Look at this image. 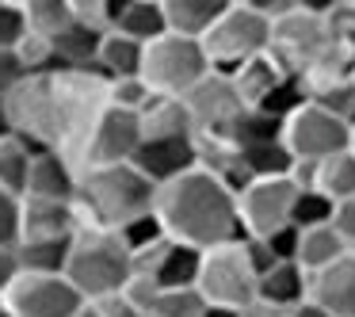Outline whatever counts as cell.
<instances>
[{
    "mask_svg": "<svg viewBox=\"0 0 355 317\" xmlns=\"http://www.w3.org/2000/svg\"><path fill=\"white\" fill-rule=\"evenodd\" d=\"M103 108H107V80L96 69H62L46 77H27L8 96L16 138H24L35 153L54 149L73 164Z\"/></svg>",
    "mask_w": 355,
    "mask_h": 317,
    "instance_id": "cell-1",
    "label": "cell"
},
{
    "mask_svg": "<svg viewBox=\"0 0 355 317\" xmlns=\"http://www.w3.org/2000/svg\"><path fill=\"white\" fill-rule=\"evenodd\" d=\"M153 214L172 241L191 245L199 252L245 241L241 214H237V195L207 169H191L187 176L157 187Z\"/></svg>",
    "mask_w": 355,
    "mask_h": 317,
    "instance_id": "cell-2",
    "label": "cell"
},
{
    "mask_svg": "<svg viewBox=\"0 0 355 317\" xmlns=\"http://www.w3.org/2000/svg\"><path fill=\"white\" fill-rule=\"evenodd\" d=\"M157 199V187L141 176L134 164H115V169H88L80 172L77 184V218L80 225L119 233L126 222L149 214Z\"/></svg>",
    "mask_w": 355,
    "mask_h": 317,
    "instance_id": "cell-3",
    "label": "cell"
},
{
    "mask_svg": "<svg viewBox=\"0 0 355 317\" xmlns=\"http://www.w3.org/2000/svg\"><path fill=\"white\" fill-rule=\"evenodd\" d=\"M65 279L77 286V294L85 302H100L107 294L126 291V283L134 279V256L126 252L119 233L80 225L77 237H73Z\"/></svg>",
    "mask_w": 355,
    "mask_h": 317,
    "instance_id": "cell-4",
    "label": "cell"
},
{
    "mask_svg": "<svg viewBox=\"0 0 355 317\" xmlns=\"http://www.w3.org/2000/svg\"><path fill=\"white\" fill-rule=\"evenodd\" d=\"M210 73V58L202 42L180 39V35H164V39L149 42L141 54V85L149 96H164V100H184L195 85Z\"/></svg>",
    "mask_w": 355,
    "mask_h": 317,
    "instance_id": "cell-5",
    "label": "cell"
},
{
    "mask_svg": "<svg viewBox=\"0 0 355 317\" xmlns=\"http://www.w3.org/2000/svg\"><path fill=\"white\" fill-rule=\"evenodd\" d=\"M268 42H271V24L260 12L248 8L245 0H230L222 19L202 35V50H207V58H210V69L225 73V77H230L237 65L268 54Z\"/></svg>",
    "mask_w": 355,
    "mask_h": 317,
    "instance_id": "cell-6",
    "label": "cell"
},
{
    "mask_svg": "<svg viewBox=\"0 0 355 317\" xmlns=\"http://www.w3.org/2000/svg\"><path fill=\"white\" fill-rule=\"evenodd\" d=\"M195 294L202 306L214 309H248L256 302V271L245 256V241L233 245H218L202 252L199 279H195Z\"/></svg>",
    "mask_w": 355,
    "mask_h": 317,
    "instance_id": "cell-7",
    "label": "cell"
},
{
    "mask_svg": "<svg viewBox=\"0 0 355 317\" xmlns=\"http://www.w3.org/2000/svg\"><path fill=\"white\" fill-rule=\"evenodd\" d=\"M329 46H332V39H329V31H324V16L306 12L298 0H294V8L286 12L283 19L271 24L268 54H271V62L283 73H291V77H306V73L321 62V54Z\"/></svg>",
    "mask_w": 355,
    "mask_h": 317,
    "instance_id": "cell-8",
    "label": "cell"
},
{
    "mask_svg": "<svg viewBox=\"0 0 355 317\" xmlns=\"http://www.w3.org/2000/svg\"><path fill=\"white\" fill-rule=\"evenodd\" d=\"M283 146L291 149L294 161L321 164L352 146V126L340 123L329 111H321L317 103H306L283 123Z\"/></svg>",
    "mask_w": 355,
    "mask_h": 317,
    "instance_id": "cell-9",
    "label": "cell"
},
{
    "mask_svg": "<svg viewBox=\"0 0 355 317\" xmlns=\"http://www.w3.org/2000/svg\"><path fill=\"white\" fill-rule=\"evenodd\" d=\"M0 302L8 317H77L85 309V298L65 275H24V271L12 279Z\"/></svg>",
    "mask_w": 355,
    "mask_h": 317,
    "instance_id": "cell-10",
    "label": "cell"
},
{
    "mask_svg": "<svg viewBox=\"0 0 355 317\" xmlns=\"http://www.w3.org/2000/svg\"><path fill=\"white\" fill-rule=\"evenodd\" d=\"M141 146V126L138 115L119 108H103V115L96 119V126L88 130L85 146L77 153V172L88 169H115V164H130L134 153Z\"/></svg>",
    "mask_w": 355,
    "mask_h": 317,
    "instance_id": "cell-11",
    "label": "cell"
},
{
    "mask_svg": "<svg viewBox=\"0 0 355 317\" xmlns=\"http://www.w3.org/2000/svg\"><path fill=\"white\" fill-rule=\"evenodd\" d=\"M184 108L191 115V126L199 138H222V142L233 130V123L248 111L241 103L237 88H233V80L225 73H214V69L184 96Z\"/></svg>",
    "mask_w": 355,
    "mask_h": 317,
    "instance_id": "cell-12",
    "label": "cell"
},
{
    "mask_svg": "<svg viewBox=\"0 0 355 317\" xmlns=\"http://www.w3.org/2000/svg\"><path fill=\"white\" fill-rule=\"evenodd\" d=\"M294 187L291 176L279 180H248L237 191V214L245 237H268V233L291 225V207H294Z\"/></svg>",
    "mask_w": 355,
    "mask_h": 317,
    "instance_id": "cell-13",
    "label": "cell"
},
{
    "mask_svg": "<svg viewBox=\"0 0 355 317\" xmlns=\"http://www.w3.org/2000/svg\"><path fill=\"white\" fill-rule=\"evenodd\" d=\"M199 264H202L199 248L164 237V241H157L153 248L134 256V275L149 279L157 291H195Z\"/></svg>",
    "mask_w": 355,
    "mask_h": 317,
    "instance_id": "cell-14",
    "label": "cell"
},
{
    "mask_svg": "<svg viewBox=\"0 0 355 317\" xmlns=\"http://www.w3.org/2000/svg\"><path fill=\"white\" fill-rule=\"evenodd\" d=\"M134 169L153 187H164L172 180L199 169V138L195 134H172V138H146L134 153Z\"/></svg>",
    "mask_w": 355,
    "mask_h": 317,
    "instance_id": "cell-15",
    "label": "cell"
},
{
    "mask_svg": "<svg viewBox=\"0 0 355 317\" xmlns=\"http://www.w3.org/2000/svg\"><path fill=\"white\" fill-rule=\"evenodd\" d=\"M80 218L73 203H46V199H19V241H65L77 237Z\"/></svg>",
    "mask_w": 355,
    "mask_h": 317,
    "instance_id": "cell-16",
    "label": "cell"
},
{
    "mask_svg": "<svg viewBox=\"0 0 355 317\" xmlns=\"http://www.w3.org/2000/svg\"><path fill=\"white\" fill-rule=\"evenodd\" d=\"M77 184L80 172L69 157L42 149L31 161V176H27V191L24 199H46V203H73L77 199Z\"/></svg>",
    "mask_w": 355,
    "mask_h": 317,
    "instance_id": "cell-17",
    "label": "cell"
},
{
    "mask_svg": "<svg viewBox=\"0 0 355 317\" xmlns=\"http://www.w3.org/2000/svg\"><path fill=\"white\" fill-rule=\"evenodd\" d=\"M309 306L329 317H355V256L329 264L324 271L309 275Z\"/></svg>",
    "mask_w": 355,
    "mask_h": 317,
    "instance_id": "cell-18",
    "label": "cell"
},
{
    "mask_svg": "<svg viewBox=\"0 0 355 317\" xmlns=\"http://www.w3.org/2000/svg\"><path fill=\"white\" fill-rule=\"evenodd\" d=\"M256 302L291 314V309H298L309 302V275L298 264H275L268 275L256 279Z\"/></svg>",
    "mask_w": 355,
    "mask_h": 317,
    "instance_id": "cell-19",
    "label": "cell"
},
{
    "mask_svg": "<svg viewBox=\"0 0 355 317\" xmlns=\"http://www.w3.org/2000/svg\"><path fill=\"white\" fill-rule=\"evenodd\" d=\"M161 4H164V24H168V35L202 42V35L222 19V12H225L230 0H161Z\"/></svg>",
    "mask_w": 355,
    "mask_h": 317,
    "instance_id": "cell-20",
    "label": "cell"
},
{
    "mask_svg": "<svg viewBox=\"0 0 355 317\" xmlns=\"http://www.w3.org/2000/svg\"><path fill=\"white\" fill-rule=\"evenodd\" d=\"M347 256V245L340 241V233L329 225H313V230H298V256H294V264H298L306 275H317V271H324L329 264L344 260Z\"/></svg>",
    "mask_w": 355,
    "mask_h": 317,
    "instance_id": "cell-21",
    "label": "cell"
},
{
    "mask_svg": "<svg viewBox=\"0 0 355 317\" xmlns=\"http://www.w3.org/2000/svg\"><path fill=\"white\" fill-rule=\"evenodd\" d=\"M115 31L126 35V39H134V42H141V46L164 39V35H168V24H164V4H161V0H126Z\"/></svg>",
    "mask_w": 355,
    "mask_h": 317,
    "instance_id": "cell-22",
    "label": "cell"
},
{
    "mask_svg": "<svg viewBox=\"0 0 355 317\" xmlns=\"http://www.w3.org/2000/svg\"><path fill=\"white\" fill-rule=\"evenodd\" d=\"M12 252H16V264L24 275H65L69 252H73V237H65V241H19Z\"/></svg>",
    "mask_w": 355,
    "mask_h": 317,
    "instance_id": "cell-23",
    "label": "cell"
},
{
    "mask_svg": "<svg viewBox=\"0 0 355 317\" xmlns=\"http://www.w3.org/2000/svg\"><path fill=\"white\" fill-rule=\"evenodd\" d=\"M141 54H146V46H141V42H134V39H126V35L111 31V35H103V42H100L96 73H100L103 80L138 77V73H141Z\"/></svg>",
    "mask_w": 355,
    "mask_h": 317,
    "instance_id": "cell-24",
    "label": "cell"
},
{
    "mask_svg": "<svg viewBox=\"0 0 355 317\" xmlns=\"http://www.w3.org/2000/svg\"><path fill=\"white\" fill-rule=\"evenodd\" d=\"M100 42H103V35L88 31V27H80V24H69L62 35H54V39H50L58 69H96Z\"/></svg>",
    "mask_w": 355,
    "mask_h": 317,
    "instance_id": "cell-25",
    "label": "cell"
},
{
    "mask_svg": "<svg viewBox=\"0 0 355 317\" xmlns=\"http://www.w3.org/2000/svg\"><path fill=\"white\" fill-rule=\"evenodd\" d=\"M138 126H141V142L146 138H172V134H195L184 100H164V96H153L141 108Z\"/></svg>",
    "mask_w": 355,
    "mask_h": 317,
    "instance_id": "cell-26",
    "label": "cell"
},
{
    "mask_svg": "<svg viewBox=\"0 0 355 317\" xmlns=\"http://www.w3.org/2000/svg\"><path fill=\"white\" fill-rule=\"evenodd\" d=\"M283 77L286 73L271 62V54H260V58H252V62L237 65V69L230 73V80H233V88H237V96H241L245 108H260L263 96H268Z\"/></svg>",
    "mask_w": 355,
    "mask_h": 317,
    "instance_id": "cell-27",
    "label": "cell"
},
{
    "mask_svg": "<svg viewBox=\"0 0 355 317\" xmlns=\"http://www.w3.org/2000/svg\"><path fill=\"white\" fill-rule=\"evenodd\" d=\"M237 161H241V169H245L248 180H279V176H291V169H294V157H291V149L283 146V138L237 149Z\"/></svg>",
    "mask_w": 355,
    "mask_h": 317,
    "instance_id": "cell-28",
    "label": "cell"
},
{
    "mask_svg": "<svg viewBox=\"0 0 355 317\" xmlns=\"http://www.w3.org/2000/svg\"><path fill=\"white\" fill-rule=\"evenodd\" d=\"M313 191H321L324 199L332 203H347L355 199V153L344 149V153L329 157L313 169Z\"/></svg>",
    "mask_w": 355,
    "mask_h": 317,
    "instance_id": "cell-29",
    "label": "cell"
},
{
    "mask_svg": "<svg viewBox=\"0 0 355 317\" xmlns=\"http://www.w3.org/2000/svg\"><path fill=\"white\" fill-rule=\"evenodd\" d=\"M31 161L35 149L24 138H4L0 142V191H8L12 199H24L27 191V176H31Z\"/></svg>",
    "mask_w": 355,
    "mask_h": 317,
    "instance_id": "cell-30",
    "label": "cell"
},
{
    "mask_svg": "<svg viewBox=\"0 0 355 317\" xmlns=\"http://www.w3.org/2000/svg\"><path fill=\"white\" fill-rule=\"evenodd\" d=\"M19 8H24L27 35H39V39H46V42L73 24L69 0H19Z\"/></svg>",
    "mask_w": 355,
    "mask_h": 317,
    "instance_id": "cell-31",
    "label": "cell"
},
{
    "mask_svg": "<svg viewBox=\"0 0 355 317\" xmlns=\"http://www.w3.org/2000/svg\"><path fill=\"white\" fill-rule=\"evenodd\" d=\"M306 103H309L306 80H302V77H291V73H286V77L279 80V85L271 88L268 96H263V103H260L256 111H263V115H271V119H279V123H286V119H291L298 108H306Z\"/></svg>",
    "mask_w": 355,
    "mask_h": 317,
    "instance_id": "cell-32",
    "label": "cell"
},
{
    "mask_svg": "<svg viewBox=\"0 0 355 317\" xmlns=\"http://www.w3.org/2000/svg\"><path fill=\"white\" fill-rule=\"evenodd\" d=\"M123 4L126 0H69L73 24L88 27V31H96V35H111L119 24V16H123Z\"/></svg>",
    "mask_w": 355,
    "mask_h": 317,
    "instance_id": "cell-33",
    "label": "cell"
},
{
    "mask_svg": "<svg viewBox=\"0 0 355 317\" xmlns=\"http://www.w3.org/2000/svg\"><path fill=\"white\" fill-rule=\"evenodd\" d=\"M336 203L324 199L321 191H298L291 207V225L294 230H313V225H329Z\"/></svg>",
    "mask_w": 355,
    "mask_h": 317,
    "instance_id": "cell-34",
    "label": "cell"
},
{
    "mask_svg": "<svg viewBox=\"0 0 355 317\" xmlns=\"http://www.w3.org/2000/svg\"><path fill=\"white\" fill-rule=\"evenodd\" d=\"M202 298L195 291H157L141 317H202Z\"/></svg>",
    "mask_w": 355,
    "mask_h": 317,
    "instance_id": "cell-35",
    "label": "cell"
},
{
    "mask_svg": "<svg viewBox=\"0 0 355 317\" xmlns=\"http://www.w3.org/2000/svg\"><path fill=\"white\" fill-rule=\"evenodd\" d=\"M164 237H168V233H164V225L157 222L153 210H149V214H141V218H134V222H126L123 230H119V241L126 245V252H130V256L153 248L157 241H164Z\"/></svg>",
    "mask_w": 355,
    "mask_h": 317,
    "instance_id": "cell-36",
    "label": "cell"
},
{
    "mask_svg": "<svg viewBox=\"0 0 355 317\" xmlns=\"http://www.w3.org/2000/svg\"><path fill=\"white\" fill-rule=\"evenodd\" d=\"M153 100L149 88L141 85V77H126V80H107V103L119 111H130V115H141V108Z\"/></svg>",
    "mask_w": 355,
    "mask_h": 317,
    "instance_id": "cell-37",
    "label": "cell"
},
{
    "mask_svg": "<svg viewBox=\"0 0 355 317\" xmlns=\"http://www.w3.org/2000/svg\"><path fill=\"white\" fill-rule=\"evenodd\" d=\"M24 35H27V24H24L19 0H0V50H16Z\"/></svg>",
    "mask_w": 355,
    "mask_h": 317,
    "instance_id": "cell-38",
    "label": "cell"
},
{
    "mask_svg": "<svg viewBox=\"0 0 355 317\" xmlns=\"http://www.w3.org/2000/svg\"><path fill=\"white\" fill-rule=\"evenodd\" d=\"M24 80H27V69L16 58V50H0V100H8Z\"/></svg>",
    "mask_w": 355,
    "mask_h": 317,
    "instance_id": "cell-39",
    "label": "cell"
},
{
    "mask_svg": "<svg viewBox=\"0 0 355 317\" xmlns=\"http://www.w3.org/2000/svg\"><path fill=\"white\" fill-rule=\"evenodd\" d=\"M19 237V199L0 191V248H12Z\"/></svg>",
    "mask_w": 355,
    "mask_h": 317,
    "instance_id": "cell-40",
    "label": "cell"
},
{
    "mask_svg": "<svg viewBox=\"0 0 355 317\" xmlns=\"http://www.w3.org/2000/svg\"><path fill=\"white\" fill-rule=\"evenodd\" d=\"M260 241L271 248V256H275L279 264H294V256H298V230H294V225H283V230L268 233V237H260Z\"/></svg>",
    "mask_w": 355,
    "mask_h": 317,
    "instance_id": "cell-41",
    "label": "cell"
},
{
    "mask_svg": "<svg viewBox=\"0 0 355 317\" xmlns=\"http://www.w3.org/2000/svg\"><path fill=\"white\" fill-rule=\"evenodd\" d=\"M332 230L340 233V241L347 245V252H355V199L336 203V210H332Z\"/></svg>",
    "mask_w": 355,
    "mask_h": 317,
    "instance_id": "cell-42",
    "label": "cell"
},
{
    "mask_svg": "<svg viewBox=\"0 0 355 317\" xmlns=\"http://www.w3.org/2000/svg\"><path fill=\"white\" fill-rule=\"evenodd\" d=\"M88 306H96V314H100V317H141L138 306L126 298V291L107 294V298H100V302H88Z\"/></svg>",
    "mask_w": 355,
    "mask_h": 317,
    "instance_id": "cell-43",
    "label": "cell"
},
{
    "mask_svg": "<svg viewBox=\"0 0 355 317\" xmlns=\"http://www.w3.org/2000/svg\"><path fill=\"white\" fill-rule=\"evenodd\" d=\"M12 248H0V298H4V291L12 286V279L19 275V264H16V252H12Z\"/></svg>",
    "mask_w": 355,
    "mask_h": 317,
    "instance_id": "cell-44",
    "label": "cell"
},
{
    "mask_svg": "<svg viewBox=\"0 0 355 317\" xmlns=\"http://www.w3.org/2000/svg\"><path fill=\"white\" fill-rule=\"evenodd\" d=\"M241 317H286L283 309H271V306H260V302H252L248 309H241Z\"/></svg>",
    "mask_w": 355,
    "mask_h": 317,
    "instance_id": "cell-45",
    "label": "cell"
},
{
    "mask_svg": "<svg viewBox=\"0 0 355 317\" xmlns=\"http://www.w3.org/2000/svg\"><path fill=\"white\" fill-rule=\"evenodd\" d=\"M12 134H16V130H12V115H8V100H0V142H4V138H12Z\"/></svg>",
    "mask_w": 355,
    "mask_h": 317,
    "instance_id": "cell-46",
    "label": "cell"
},
{
    "mask_svg": "<svg viewBox=\"0 0 355 317\" xmlns=\"http://www.w3.org/2000/svg\"><path fill=\"white\" fill-rule=\"evenodd\" d=\"M286 317H329V314H321V309H317V306H309V302H306V306L291 309V314H286Z\"/></svg>",
    "mask_w": 355,
    "mask_h": 317,
    "instance_id": "cell-47",
    "label": "cell"
},
{
    "mask_svg": "<svg viewBox=\"0 0 355 317\" xmlns=\"http://www.w3.org/2000/svg\"><path fill=\"white\" fill-rule=\"evenodd\" d=\"M202 317H241L237 309H214V306H207L202 309Z\"/></svg>",
    "mask_w": 355,
    "mask_h": 317,
    "instance_id": "cell-48",
    "label": "cell"
},
{
    "mask_svg": "<svg viewBox=\"0 0 355 317\" xmlns=\"http://www.w3.org/2000/svg\"><path fill=\"white\" fill-rule=\"evenodd\" d=\"M77 317H100V314H96V306H88V302H85V309H80Z\"/></svg>",
    "mask_w": 355,
    "mask_h": 317,
    "instance_id": "cell-49",
    "label": "cell"
},
{
    "mask_svg": "<svg viewBox=\"0 0 355 317\" xmlns=\"http://www.w3.org/2000/svg\"><path fill=\"white\" fill-rule=\"evenodd\" d=\"M347 149H352V153H355V126H352V146H347Z\"/></svg>",
    "mask_w": 355,
    "mask_h": 317,
    "instance_id": "cell-50",
    "label": "cell"
},
{
    "mask_svg": "<svg viewBox=\"0 0 355 317\" xmlns=\"http://www.w3.org/2000/svg\"><path fill=\"white\" fill-rule=\"evenodd\" d=\"M0 317H8V309H4V302H0Z\"/></svg>",
    "mask_w": 355,
    "mask_h": 317,
    "instance_id": "cell-51",
    "label": "cell"
},
{
    "mask_svg": "<svg viewBox=\"0 0 355 317\" xmlns=\"http://www.w3.org/2000/svg\"><path fill=\"white\" fill-rule=\"evenodd\" d=\"M352 85H355V65H352Z\"/></svg>",
    "mask_w": 355,
    "mask_h": 317,
    "instance_id": "cell-52",
    "label": "cell"
},
{
    "mask_svg": "<svg viewBox=\"0 0 355 317\" xmlns=\"http://www.w3.org/2000/svg\"><path fill=\"white\" fill-rule=\"evenodd\" d=\"M352 256H355V252H352Z\"/></svg>",
    "mask_w": 355,
    "mask_h": 317,
    "instance_id": "cell-53",
    "label": "cell"
}]
</instances>
